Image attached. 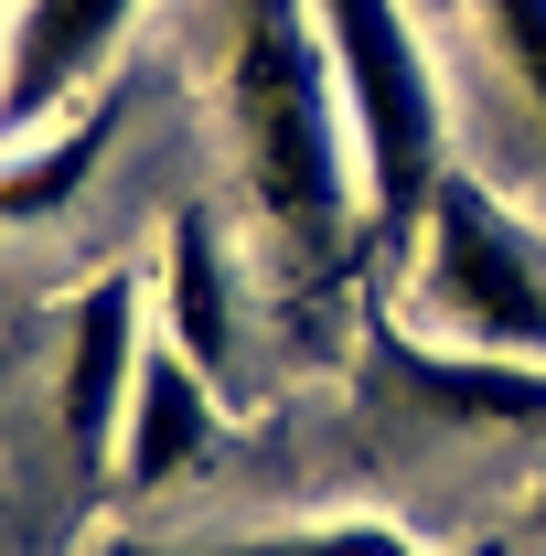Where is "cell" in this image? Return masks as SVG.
Segmentation results:
<instances>
[{
    "mask_svg": "<svg viewBox=\"0 0 546 556\" xmlns=\"http://www.w3.org/2000/svg\"><path fill=\"white\" fill-rule=\"evenodd\" d=\"M225 150L247 172L258 225L289 247V268H343V236H364V182H353V129H343L311 0L225 11Z\"/></svg>",
    "mask_w": 546,
    "mask_h": 556,
    "instance_id": "obj_1",
    "label": "cell"
},
{
    "mask_svg": "<svg viewBox=\"0 0 546 556\" xmlns=\"http://www.w3.org/2000/svg\"><path fill=\"white\" fill-rule=\"evenodd\" d=\"M311 33L333 54L343 129H353V182H364V247L408 257L439 182H450V108L418 33V0H311Z\"/></svg>",
    "mask_w": 546,
    "mask_h": 556,
    "instance_id": "obj_2",
    "label": "cell"
},
{
    "mask_svg": "<svg viewBox=\"0 0 546 556\" xmlns=\"http://www.w3.org/2000/svg\"><path fill=\"white\" fill-rule=\"evenodd\" d=\"M408 257H418V321H429V343L536 353L546 364V236L525 214H504L472 172L439 182V204H429Z\"/></svg>",
    "mask_w": 546,
    "mask_h": 556,
    "instance_id": "obj_3",
    "label": "cell"
},
{
    "mask_svg": "<svg viewBox=\"0 0 546 556\" xmlns=\"http://www.w3.org/2000/svg\"><path fill=\"white\" fill-rule=\"evenodd\" d=\"M129 22H139V0H11V33H0V139H33L44 118H65L108 75V54L129 43Z\"/></svg>",
    "mask_w": 546,
    "mask_h": 556,
    "instance_id": "obj_4",
    "label": "cell"
},
{
    "mask_svg": "<svg viewBox=\"0 0 546 556\" xmlns=\"http://www.w3.org/2000/svg\"><path fill=\"white\" fill-rule=\"evenodd\" d=\"M139 353H150V278H139V268L86 278L75 311H65V386H54V417H65L75 460H108V450H119Z\"/></svg>",
    "mask_w": 546,
    "mask_h": 556,
    "instance_id": "obj_5",
    "label": "cell"
},
{
    "mask_svg": "<svg viewBox=\"0 0 546 556\" xmlns=\"http://www.w3.org/2000/svg\"><path fill=\"white\" fill-rule=\"evenodd\" d=\"M150 332L172 353H194L214 386L247 364V289H236V247L204 204H183L161 225V278H150Z\"/></svg>",
    "mask_w": 546,
    "mask_h": 556,
    "instance_id": "obj_6",
    "label": "cell"
},
{
    "mask_svg": "<svg viewBox=\"0 0 546 556\" xmlns=\"http://www.w3.org/2000/svg\"><path fill=\"white\" fill-rule=\"evenodd\" d=\"M375 375L439 428H546L536 353H461V343H429V332H397V343H375Z\"/></svg>",
    "mask_w": 546,
    "mask_h": 556,
    "instance_id": "obj_7",
    "label": "cell"
},
{
    "mask_svg": "<svg viewBox=\"0 0 546 556\" xmlns=\"http://www.w3.org/2000/svg\"><path fill=\"white\" fill-rule=\"evenodd\" d=\"M204 450H214V375L150 332L139 386H129V417H119V450H108V460H119V482H129V492H172Z\"/></svg>",
    "mask_w": 546,
    "mask_h": 556,
    "instance_id": "obj_8",
    "label": "cell"
},
{
    "mask_svg": "<svg viewBox=\"0 0 546 556\" xmlns=\"http://www.w3.org/2000/svg\"><path fill=\"white\" fill-rule=\"evenodd\" d=\"M119 556H429L386 514H333V525H269V535H225V546H119Z\"/></svg>",
    "mask_w": 546,
    "mask_h": 556,
    "instance_id": "obj_9",
    "label": "cell"
},
{
    "mask_svg": "<svg viewBox=\"0 0 546 556\" xmlns=\"http://www.w3.org/2000/svg\"><path fill=\"white\" fill-rule=\"evenodd\" d=\"M472 22L493 43V65H504V86L536 108V129H546V0H472Z\"/></svg>",
    "mask_w": 546,
    "mask_h": 556,
    "instance_id": "obj_10",
    "label": "cell"
},
{
    "mask_svg": "<svg viewBox=\"0 0 546 556\" xmlns=\"http://www.w3.org/2000/svg\"><path fill=\"white\" fill-rule=\"evenodd\" d=\"M525 535H536V546H546V492H536V514H525Z\"/></svg>",
    "mask_w": 546,
    "mask_h": 556,
    "instance_id": "obj_11",
    "label": "cell"
},
{
    "mask_svg": "<svg viewBox=\"0 0 546 556\" xmlns=\"http://www.w3.org/2000/svg\"><path fill=\"white\" fill-rule=\"evenodd\" d=\"M418 11H439V0H418Z\"/></svg>",
    "mask_w": 546,
    "mask_h": 556,
    "instance_id": "obj_12",
    "label": "cell"
}]
</instances>
